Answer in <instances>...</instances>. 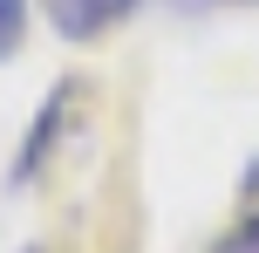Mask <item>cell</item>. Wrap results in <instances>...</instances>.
I'll return each mask as SVG.
<instances>
[{
	"label": "cell",
	"mask_w": 259,
	"mask_h": 253,
	"mask_svg": "<svg viewBox=\"0 0 259 253\" xmlns=\"http://www.w3.org/2000/svg\"><path fill=\"white\" fill-rule=\"evenodd\" d=\"M41 14L55 21V34L96 41V34H109V27L130 21V14H137V0H41Z\"/></svg>",
	"instance_id": "1"
},
{
	"label": "cell",
	"mask_w": 259,
	"mask_h": 253,
	"mask_svg": "<svg viewBox=\"0 0 259 253\" xmlns=\"http://www.w3.org/2000/svg\"><path fill=\"white\" fill-rule=\"evenodd\" d=\"M211 253H259V212H252V219H239V226L225 233V240L211 246Z\"/></svg>",
	"instance_id": "3"
},
{
	"label": "cell",
	"mask_w": 259,
	"mask_h": 253,
	"mask_svg": "<svg viewBox=\"0 0 259 253\" xmlns=\"http://www.w3.org/2000/svg\"><path fill=\"white\" fill-rule=\"evenodd\" d=\"M21 34H27V0H0V62L21 48Z\"/></svg>",
	"instance_id": "2"
}]
</instances>
